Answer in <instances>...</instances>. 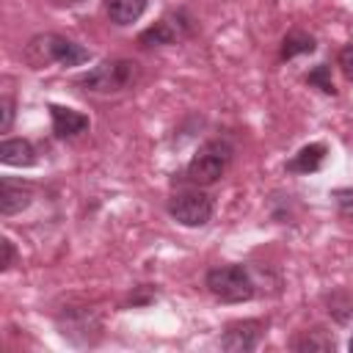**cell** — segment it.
Segmentation results:
<instances>
[{"instance_id": "obj_1", "label": "cell", "mask_w": 353, "mask_h": 353, "mask_svg": "<svg viewBox=\"0 0 353 353\" xmlns=\"http://www.w3.org/2000/svg\"><path fill=\"white\" fill-rule=\"evenodd\" d=\"M28 58L33 66H44V63H58V66H77L83 61L91 58V50L80 47L77 41L58 36V33H44L36 36L28 44Z\"/></svg>"}, {"instance_id": "obj_2", "label": "cell", "mask_w": 353, "mask_h": 353, "mask_svg": "<svg viewBox=\"0 0 353 353\" xmlns=\"http://www.w3.org/2000/svg\"><path fill=\"white\" fill-rule=\"evenodd\" d=\"M138 77V63L130 58H110L102 61L99 66H94L91 72H85L83 77H77V85H83L85 91L94 94H119L124 88H130Z\"/></svg>"}, {"instance_id": "obj_3", "label": "cell", "mask_w": 353, "mask_h": 353, "mask_svg": "<svg viewBox=\"0 0 353 353\" xmlns=\"http://www.w3.org/2000/svg\"><path fill=\"white\" fill-rule=\"evenodd\" d=\"M232 154H234V146H232L226 138L207 141V143L193 154V160L188 163L185 179L193 182V185H212V182H218V179L223 176V171L229 168Z\"/></svg>"}, {"instance_id": "obj_4", "label": "cell", "mask_w": 353, "mask_h": 353, "mask_svg": "<svg viewBox=\"0 0 353 353\" xmlns=\"http://www.w3.org/2000/svg\"><path fill=\"white\" fill-rule=\"evenodd\" d=\"M204 284L223 303H243V301H251L256 292L254 279L243 265H218L207 270Z\"/></svg>"}, {"instance_id": "obj_5", "label": "cell", "mask_w": 353, "mask_h": 353, "mask_svg": "<svg viewBox=\"0 0 353 353\" xmlns=\"http://www.w3.org/2000/svg\"><path fill=\"white\" fill-rule=\"evenodd\" d=\"M212 210V199L204 190H179L168 199V215L182 226H204Z\"/></svg>"}, {"instance_id": "obj_6", "label": "cell", "mask_w": 353, "mask_h": 353, "mask_svg": "<svg viewBox=\"0 0 353 353\" xmlns=\"http://www.w3.org/2000/svg\"><path fill=\"white\" fill-rule=\"evenodd\" d=\"M193 30V19L188 17V11H174V14H168V17H163L157 25H152L149 30H143L141 36H138V41L143 44V47H160V44H174L176 39H182V36H188Z\"/></svg>"}, {"instance_id": "obj_7", "label": "cell", "mask_w": 353, "mask_h": 353, "mask_svg": "<svg viewBox=\"0 0 353 353\" xmlns=\"http://www.w3.org/2000/svg\"><path fill=\"white\" fill-rule=\"evenodd\" d=\"M262 320H243V323H232L223 336H221V347L232 350V353H248L259 345L262 336Z\"/></svg>"}, {"instance_id": "obj_8", "label": "cell", "mask_w": 353, "mask_h": 353, "mask_svg": "<svg viewBox=\"0 0 353 353\" xmlns=\"http://www.w3.org/2000/svg\"><path fill=\"white\" fill-rule=\"evenodd\" d=\"M30 199H33V185H28L22 179H11V176L0 179V212L6 218L22 212L30 204Z\"/></svg>"}, {"instance_id": "obj_9", "label": "cell", "mask_w": 353, "mask_h": 353, "mask_svg": "<svg viewBox=\"0 0 353 353\" xmlns=\"http://www.w3.org/2000/svg\"><path fill=\"white\" fill-rule=\"evenodd\" d=\"M50 116H52V132H55V138H77L80 132L88 130V116L85 113H77L72 108L50 105Z\"/></svg>"}, {"instance_id": "obj_10", "label": "cell", "mask_w": 353, "mask_h": 353, "mask_svg": "<svg viewBox=\"0 0 353 353\" xmlns=\"http://www.w3.org/2000/svg\"><path fill=\"white\" fill-rule=\"evenodd\" d=\"M0 160L6 165H33L36 163V149L25 138H6L0 143Z\"/></svg>"}, {"instance_id": "obj_11", "label": "cell", "mask_w": 353, "mask_h": 353, "mask_svg": "<svg viewBox=\"0 0 353 353\" xmlns=\"http://www.w3.org/2000/svg\"><path fill=\"white\" fill-rule=\"evenodd\" d=\"M323 160H325V143H309V146H303L287 163V171H292V174H312V171H317L323 165Z\"/></svg>"}, {"instance_id": "obj_12", "label": "cell", "mask_w": 353, "mask_h": 353, "mask_svg": "<svg viewBox=\"0 0 353 353\" xmlns=\"http://www.w3.org/2000/svg\"><path fill=\"white\" fill-rule=\"evenodd\" d=\"M108 17L116 25H132L143 17L146 11V0H108Z\"/></svg>"}, {"instance_id": "obj_13", "label": "cell", "mask_w": 353, "mask_h": 353, "mask_svg": "<svg viewBox=\"0 0 353 353\" xmlns=\"http://www.w3.org/2000/svg\"><path fill=\"white\" fill-rule=\"evenodd\" d=\"M314 36H309V33H303V30H290L287 36H284V41H281V58L284 61H290V58H295V55H306V52H314Z\"/></svg>"}, {"instance_id": "obj_14", "label": "cell", "mask_w": 353, "mask_h": 353, "mask_svg": "<svg viewBox=\"0 0 353 353\" xmlns=\"http://www.w3.org/2000/svg\"><path fill=\"white\" fill-rule=\"evenodd\" d=\"M325 303H328V314L336 323H347L353 317V298L347 292H334L325 298Z\"/></svg>"}, {"instance_id": "obj_15", "label": "cell", "mask_w": 353, "mask_h": 353, "mask_svg": "<svg viewBox=\"0 0 353 353\" xmlns=\"http://www.w3.org/2000/svg\"><path fill=\"white\" fill-rule=\"evenodd\" d=\"M295 350H334V339L325 336L320 328H314V331H306V336L295 342Z\"/></svg>"}, {"instance_id": "obj_16", "label": "cell", "mask_w": 353, "mask_h": 353, "mask_svg": "<svg viewBox=\"0 0 353 353\" xmlns=\"http://www.w3.org/2000/svg\"><path fill=\"white\" fill-rule=\"evenodd\" d=\"M306 83L309 85H317L323 94H336V88H334V80H331V66H325V63H320V66H314L309 74H306Z\"/></svg>"}, {"instance_id": "obj_17", "label": "cell", "mask_w": 353, "mask_h": 353, "mask_svg": "<svg viewBox=\"0 0 353 353\" xmlns=\"http://www.w3.org/2000/svg\"><path fill=\"white\" fill-rule=\"evenodd\" d=\"M334 199H336V207L342 215L353 218V188H339L334 190Z\"/></svg>"}, {"instance_id": "obj_18", "label": "cell", "mask_w": 353, "mask_h": 353, "mask_svg": "<svg viewBox=\"0 0 353 353\" xmlns=\"http://www.w3.org/2000/svg\"><path fill=\"white\" fill-rule=\"evenodd\" d=\"M11 121H14V102L8 97H3L0 99V132H8Z\"/></svg>"}, {"instance_id": "obj_19", "label": "cell", "mask_w": 353, "mask_h": 353, "mask_svg": "<svg viewBox=\"0 0 353 353\" xmlns=\"http://www.w3.org/2000/svg\"><path fill=\"white\" fill-rule=\"evenodd\" d=\"M336 61H339V69H342V74H345V77H347V80L353 83V44L342 47V50H339V58H336Z\"/></svg>"}, {"instance_id": "obj_20", "label": "cell", "mask_w": 353, "mask_h": 353, "mask_svg": "<svg viewBox=\"0 0 353 353\" xmlns=\"http://www.w3.org/2000/svg\"><path fill=\"white\" fill-rule=\"evenodd\" d=\"M0 245H3V262H0V268H3V270H8V268L14 265V243H11L8 237H3V240H0Z\"/></svg>"}, {"instance_id": "obj_21", "label": "cell", "mask_w": 353, "mask_h": 353, "mask_svg": "<svg viewBox=\"0 0 353 353\" xmlns=\"http://www.w3.org/2000/svg\"><path fill=\"white\" fill-rule=\"evenodd\" d=\"M52 6H58V8H74V6H83L85 0H50Z\"/></svg>"}, {"instance_id": "obj_22", "label": "cell", "mask_w": 353, "mask_h": 353, "mask_svg": "<svg viewBox=\"0 0 353 353\" xmlns=\"http://www.w3.org/2000/svg\"><path fill=\"white\" fill-rule=\"evenodd\" d=\"M347 347H350V353H353V336H350V342H347Z\"/></svg>"}]
</instances>
